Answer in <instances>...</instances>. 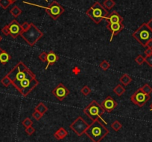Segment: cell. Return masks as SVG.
Returning <instances> with one entry per match:
<instances>
[{
    "label": "cell",
    "instance_id": "obj_42",
    "mask_svg": "<svg viewBox=\"0 0 152 142\" xmlns=\"http://www.w3.org/2000/svg\"><path fill=\"white\" fill-rule=\"evenodd\" d=\"M3 52V49H2V48H1V47H0V55H1V54H2V52Z\"/></svg>",
    "mask_w": 152,
    "mask_h": 142
},
{
    "label": "cell",
    "instance_id": "obj_23",
    "mask_svg": "<svg viewBox=\"0 0 152 142\" xmlns=\"http://www.w3.org/2000/svg\"><path fill=\"white\" fill-rule=\"evenodd\" d=\"M10 13H11L13 17L17 18V17H18L22 14V10L18 6L16 5V6H14L11 8V11H10Z\"/></svg>",
    "mask_w": 152,
    "mask_h": 142
},
{
    "label": "cell",
    "instance_id": "obj_27",
    "mask_svg": "<svg viewBox=\"0 0 152 142\" xmlns=\"http://www.w3.org/2000/svg\"><path fill=\"white\" fill-rule=\"evenodd\" d=\"M12 4L11 3L9 0H0V6L3 9H7Z\"/></svg>",
    "mask_w": 152,
    "mask_h": 142
},
{
    "label": "cell",
    "instance_id": "obj_30",
    "mask_svg": "<svg viewBox=\"0 0 152 142\" xmlns=\"http://www.w3.org/2000/svg\"><path fill=\"white\" fill-rule=\"evenodd\" d=\"M81 92L83 94V95H84V96H87V95H89L90 93H91V89H90V88L89 87V86H84V87L81 89Z\"/></svg>",
    "mask_w": 152,
    "mask_h": 142
},
{
    "label": "cell",
    "instance_id": "obj_37",
    "mask_svg": "<svg viewBox=\"0 0 152 142\" xmlns=\"http://www.w3.org/2000/svg\"><path fill=\"white\" fill-rule=\"evenodd\" d=\"M2 32L4 35L5 36H8V35H10L9 33V28H8V25H6L4 26L2 28Z\"/></svg>",
    "mask_w": 152,
    "mask_h": 142
},
{
    "label": "cell",
    "instance_id": "obj_1",
    "mask_svg": "<svg viewBox=\"0 0 152 142\" xmlns=\"http://www.w3.org/2000/svg\"><path fill=\"white\" fill-rule=\"evenodd\" d=\"M85 134L93 142H101L108 134L109 130L100 122L99 119L95 120L90 124Z\"/></svg>",
    "mask_w": 152,
    "mask_h": 142
},
{
    "label": "cell",
    "instance_id": "obj_11",
    "mask_svg": "<svg viewBox=\"0 0 152 142\" xmlns=\"http://www.w3.org/2000/svg\"><path fill=\"white\" fill-rule=\"evenodd\" d=\"M69 90L64 86L63 83H60L54 89H52V93L58 100H63L67 97L69 94Z\"/></svg>",
    "mask_w": 152,
    "mask_h": 142
},
{
    "label": "cell",
    "instance_id": "obj_45",
    "mask_svg": "<svg viewBox=\"0 0 152 142\" xmlns=\"http://www.w3.org/2000/svg\"><path fill=\"white\" fill-rule=\"evenodd\" d=\"M45 1H46V2H48V0H45Z\"/></svg>",
    "mask_w": 152,
    "mask_h": 142
},
{
    "label": "cell",
    "instance_id": "obj_7",
    "mask_svg": "<svg viewBox=\"0 0 152 142\" xmlns=\"http://www.w3.org/2000/svg\"><path fill=\"white\" fill-rule=\"evenodd\" d=\"M132 36L140 45L146 47L148 42L152 39V31L146 23H143L132 33Z\"/></svg>",
    "mask_w": 152,
    "mask_h": 142
},
{
    "label": "cell",
    "instance_id": "obj_31",
    "mask_svg": "<svg viewBox=\"0 0 152 142\" xmlns=\"http://www.w3.org/2000/svg\"><path fill=\"white\" fill-rule=\"evenodd\" d=\"M134 60H135V62L137 63V64H139V65H142V64L145 62V58L142 56V55H139L138 56L135 58Z\"/></svg>",
    "mask_w": 152,
    "mask_h": 142
},
{
    "label": "cell",
    "instance_id": "obj_39",
    "mask_svg": "<svg viewBox=\"0 0 152 142\" xmlns=\"http://www.w3.org/2000/svg\"><path fill=\"white\" fill-rule=\"evenodd\" d=\"M146 24H147V25H148V27L149 28L151 29V30L152 31V18L150 20H149L148 22L147 23H146Z\"/></svg>",
    "mask_w": 152,
    "mask_h": 142
},
{
    "label": "cell",
    "instance_id": "obj_38",
    "mask_svg": "<svg viewBox=\"0 0 152 142\" xmlns=\"http://www.w3.org/2000/svg\"><path fill=\"white\" fill-rule=\"evenodd\" d=\"M145 55L146 56H149V55H152V49H149V48H147V49L145 50Z\"/></svg>",
    "mask_w": 152,
    "mask_h": 142
},
{
    "label": "cell",
    "instance_id": "obj_32",
    "mask_svg": "<svg viewBox=\"0 0 152 142\" xmlns=\"http://www.w3.org/2000/svg\"><path fill=\"white\" fill-rule=\"evenodd\" d=\"M32 117L34 118L36 121H40L41 119V118L43 117V115L41 113H40L39 112H37V110H34V112L32 113Z\"/></svg>",
    "mask_w": 152,
    "mask_h": 142
},
{
    "label": "cell",
    "instance_id": "obj_41",
    "mask_svg": "<svg viewBox=\"0 0 152 142\" xmlns=\"http://www.w3.org/2000/svg\"><path fill=\"white\" fill-rule=\"evenodd\" d=\"M10 2H11V4H13V3H14V2H16V1H17V0H9Z\"/></svg>",
    "mask_w": 152,
    "mask_h": 142
},
{
    "label": "cell",
    "instance_id": "obj_26",
    "mask_svg": "<svg viewBox=\"0 0 152 142\" xmlns=\"http://www.w3.org/2000/svg\"><path fill=\"white\" fill-rule=\"evenodd\" d=\"M141 89L145 93L147 94V95H150L151 93L152 92V87H151L148 83H145L142 87H141Z\"/></svg>",
    "mask_w": 152,
    "mask_h": 142
},
{
    "label": "cell",
    "instance_id": "obj_24",
    "mask_svg": "<svg viewBox=\"0 0 152 142\" xmlns=\"http://www.w3.org/2000/svg\"><path fill=\"white\" fill-rule=\"evenodd\" d=\"M110 127H111V128L114 130V131L118 132V131H119L121 129H122V124L119 122V121H115L112 124H111Z\"/></svg>",
    "mask_w": 152,
    "mask_h": 142
},
{
    "label": "cell",
    "instance_id": "obj_14",
    "mask_svg": "<svg viewBox=\"0 0 152 142\" xmlns=\"http://www.w3.org/2000/svg\"><path fill=\"white\" fill-rule=\"evenodd\" d=\"M108 30L111 32V36L110 39V42H112L113 39L116 34L120 33L124 29L125 26L122 23H107V25Z\"/></svg>",
    "mask_w": 152,
    "mask_h": 142
},
{
    "label": "cell",
    "instance_id": "obj_36",
    "mask_svg": "<svg viewBox=\"0 0 152 142\" xmlns=\"http://www.w3.org/2000/svg\"><path fill=\"white\" fill-rule=\"evenodd\" d=\"M30 26H31V23H28V22H25V23H23V24L21 25L22 29H23V31H27L28 29L30 28Z\"/></svg>",
    "mask_w": 152,
    "mask_h": 142
},
{
    "label": "cell",
    "instance_id": "obj_15",
    "mask_svg": "<svg viewBox=\"0 0 152 142\" xmlns=\"http://www.w3.org/2000/svg\"><path fill=\"white\" fill-rule=\"evenodd\" d=\"M106 20L107 21V23H122L123 18L121 17V15L117 11H113L108 15Z\"/></svg>",
    "mask_w": 152,
    "mask_h": 142
},
{
    "label": "cell",
    "instance_id": "obj_43",
    "mask_svg": "<svg viewBox=\"0 0 152 142\" xmlns=\"http://www.w3.org/2000/svg\"><path fill=\"white\" fill-rule=\"evenodd\" d=\"M149 109H150L151 111H152V103L150 105V107H149Z\"/></svg>",
    "mask_w": 152,
    "mask_h": 142
},
{
    "label": "cell",
    "instance_id": "obj_19",
    "mask_svg": "<svg viewBox=\"0 0 152 142\" xmlns=\"http://www.w3.org/2000/svg\"><path fill=\"white\" fill-rule=\"evenodd\" d=\"M119 82H120L121 84L123 85L124 86H128V85L132 82V78H131L128 74H124L123 75L120 77V79H119Z\"/></svg>",
    "mask_w": 152,
    "mask_h": 142
},
{
    "label": "cell",
    "instance_id": "obj_4",
    "mask_svg": "<svg viewBox=\"0 0 152 142\" xmlns=\"http://www.w3.org/2000/svg\"><path fill=\"white\" fill-rule=\"evenodd\" d=\"M20 36L30 46L33 47L43 37V33L34 24L31 23L30 28L26 31L22 32Z\"/></svg>",
    "mask_w": 152,
    "mask_h": 142
},
{
    "label": "cell",
    "instance_id": "obj_10",
    "mask_svg": "<svg viewBox=\"0 0 152 142\" xmlns=\"http://www.w3.org/2000/svg\"><path fill=\"white\" fill-rule=\"evenodd\" d=\"M150 95L145 93L141 88H140L131 95V100L133 103L138 106L139 107H142L150 100Z\"/></svg>",
    "mask_w": 152,
    "mask_h": 142
},
{
    "label": "cell",
    "instance_id": "obj_40",
    "mask_svg": "<svg viewBox=\"0 0 152 142\" xmlns=\"http://www.w3.org/2000/svg\"><path fill=\"white\" fill-rule=\"evenodd\" d=\"M146 47H147V48H149V49H152V39L148 42L147 45H146Z\"/></svg>",
    "mask_w": 152,
    "mask_h": 142
},
{
    "label": "cell",
    "instance_id": "obj_21",
    "mask_svg": "<svg viewBox=\"0 0 152 142\" xmlns=\"http://www.w3.org/2000/svg\"><path fill=\"white\" fill-rule=\"evenodd\" d=\"M125 91L126 90H125V89L124 88V86H122V84H120V83H119V84L113 89L114 93L116 94V95H117L118 96H119V97L122 96V95L125 93Z\"/></svg>",
    "mask_w": 152,
    "mask_h": 142
},
{
    "label": "cell",
    "instance_id": "obj_22",
    "mask_svg": "<svg viewBox=\"0 0 152 142\" xmlns=\"http://www.w3.org/2000/svg\"><path fill=\"white\" fill-rule=\"evenodd\" d=\"M115 5H116V2H114L113 0H104L103 4H102L103 7L107 11L112 9L115 6Z\"/></svg>",
    "mask_w": 152,
    "mask_h": 142
},
{
    "label": "cell",
    "instance_id": "obj_18",
    "mask_svg": "<svg viewBox=\"0 0 152 142\" xmlns=\"http://www.w3.org/2000/svg\"><path fill=\"white\" fill-rule=\"evenodd\" d=\"M11 59V57L9 54L5 50L2 52V54L0 55V63L3 65H5L8 63V61Z\"/></svg>",
    "mask_w": 152,
    "mask_h": 142
},
{
    "label": "cell",
    "instance_id": "obj_28",
    "mask_svg": "<svg viewBox=\"0 0 152 142\" xmlns=\"http://www.w3.org/2000/svg\"><path fill=\"white\" fill-rule=\"evenodd\" d=\"M99 66H100V68H102L104 71H106V70H107L108 68L110 67V65L109 62H107V60H104L102 61L100 64H99Z\"/></svg>",
    "mask_w": 152,
    "mask_h": 142
},
{
    "label": "cell",
    "instance_id": "obj_3",
    "mask_svg": "<svg viewBox=\"0 0 152 142\" xmlns=\"http://www.w3.org/2000/svg\"><path fill=\"white\" fill-rule=\"evenodd\" d=\"M86 14L98 25L103 20H106L109 15V13L100 2H96L86 11Z\"/></svg>",
    "mask_w": 152,
    "mask_h": 142
},
{
    "label": "cell",
    "instance_id": "obj_17",
    "mask_svg": "<svg viewBox=\"0 0 152 142\" xmlns=\"http://www.w3.org/2000/svg\"><path fill=\"white\" fill-rule=\"evenodd\" d=\"M67 135H68V132L64 127H61L60 129H58L55 132V134H54V136L55 137V138L58 139V140H62L64 138L66 137Z\"/></svg>",
    "mask_w": 152,
    "mask_h": 142
},
{
    "label": "cell",
    "instance_id": "obj_13",
    "mask_svg": "<svg viewBox=\"0 0 152 142\" xmlns=\"http://www.w3.org/2000/svg\"><path fill=\"white\" fill-rule=\"evenodd\" d=\"M101 106L105 112H111L117 107L118 103L111 96H108L102 101Z\"/></svg>",
    "mask_w": 152,
    "mask_h": 142
},
{
    "label": "cell",
    "instance_id": "obj_9",
    "mask_svg": "<svg viewBox=\"0 0 152 142\" xmlns=\"http://www.w3.org/2000/svg\"><path fill=\"white\" fill-rule=\"evenodd\" d=\"M89 124L84 121L82 117L79 116L76 118L72 123L69 125V128L78 136H81L85 133L86 130L89 127Z\"/></svg>",
    "mask_w": 152,
    "mask_h": 142
},
{
    "label": "cell",
    "instance_id": "obj_25",
    "mask_svg": "<svg viewBox=\"0 0 152 142\" xmlns=\"http://www.w3.org/2000/svg\"><path fill=\"white\" fill-rule=\"evenodd\" d=\"M1 83H2L5 87H8V86L12 83V81H11V79H10L9 77H8V76L6 74V75L1 80Z\"/></svg>",
    "mask_w": 152,
    "mask_h": 142
},
{
    "label": "cell",
    "instance_id": "obj_44",
    "mask_svg": "<svg viewBox=\"0 0 152 142\" xmlns=\"http://www.w3.org/2000/svg\"><path fill=\"white\" fill-rule=\"evenodd\" d=\"M2 40V36H1V35H0V42H1V41Z\"/></svg>",
    "mask_w": 152,
    "mask_h": 142
},
{
    "label": "cell",
    "instance_id": "obj_5",
    "mask_svg": "<svg viewBox=\"0 0 152 142\" xmlns=\"http://www.w3.org/2000/svg\"><path fill=\"white\" fill-rule=\"evenodd\" d=\"M11 84L23 97H27L28 94L37 86L39 81L36 78H26L20 82H14Z\"/></svg>",
    "mask_w": 152,
    "mask_h": 142
},
{
    "label": "cell",
    "instance_id": "obj_16",
    "mask_svg": "<svg viewBox=\"0 0 152 142\" xmlns=\"http://www.w3.org/2000/svg\"><path fill=\"white\" fill-rule=\"evenodd\" d=\"M58 60H59V57L57 55V54H55V52L51 51V52H49V53H47V57H46V62H47V65H46L45 69L46 70L48 69V68H49L51 65L55 64Z\"/></svg>",
    "mask_w": 152,
    "mask_h": 142
},
{
    "label": "cell",
    "instance_id": "obj_33",
    "mask_svg": "<svg viewBox=\"0 0 152 142\" xmlns=\"http://www.w3.org/2000/svg\"><path fill=\"white\" fill-rule=\"evenodd\" d=\"M145 62L148 64L149 67L152 68V55L149 56H146L145 58Z\"/></svg>",
    "mask_w": 152,
    "mask_h": 142
},
{
    "label": "cell",
    "instance_id": "obj_34",
    "mask_svg": "<svg viewBox=\"0 0 152 142\" xmlns=\"http://www.w3.org/2000/svg\"><path fill=\"white\" fill-rule=\"evenodd\" d=\"M46 57H47V53L46 52H43L39 55L38 58L42 61V62H46Z\"/></svg>",
    "mask_w": 152,
    "mask_h": 142
},
{
    "label": "cell",
    "instance_id": "obj_2",
    "mask_svg": "<svg viewBox=\"0 0 152 142\" xmlns=\"http://www.w3.org/2000/svg\"><path fill=\"white\" fill-rule=\"evenodd\" d=\"M7 75L12 83L20 82L26 78H36L35 74L23 62H19Z\"/></svg>",
    "mask_w": 152,
    "mask_h": 142
},
{
    "label": "cell",
    "instance_id": "obj_6",
    "mask_svg": "<svg viewBox=\"0 0 152 142\" xmlns=\"http://www.w3.org/2000/svg\"><path fill=\"white\" fill-rule=\"evenodd\" d=\"M84 112L93 121L95 120L101 119L105 124H107V122L102 118V115H104L105 111L96 100H93L87 107L84 108Z\"/></svg>",
    "mask_w": 152,
    "mask_h": 142
},
{
    "label": "cell",
    "instance_id": "obj_12",
    "mask_svg": "<svg viewBox=\"0 0 152 142\" xmlns=\"http://www.w3.org/2000/svg\"><path fill=\"white\" fill-rule=\"evenodd\" d=\"M8 28H9L10 35L14 39H16L17 36H20L22 32L23 31V29H22L21 25L16 20H12L11 23L8 24Z\"/></svg>",
    "mask_w": 152,
    "mask_h": 142
},
{
    "label": "cell",
    "instance_id": "obj_20",
    "mask_svg": "<svg viewBox=\"0 0 152 142\" xmlns=\"http://www.w3.org/2000/svg\"><path fill=\"white\" fill-rule=\"evenodd\" d=\"M34 110H37V112H39L40 113H41L42 115H43L48 111V107L44 104V103L40 102V103H38L37 106L35 107Z\"/></svg>",
    "mask_w": 152,
    "mask_h": 142
},
{
    "label": "cell",
    "instance_id": "obj_8",
    "mask_svg": "<svg viewBox=\"0 0 152 142\" xmlns=\"http://www.w3.org/2000/svg\"><path fill=\"white\" fill-rule=\"evenodd\" d=\"M23 3L43 8V9L46 10V13L50 16L51 18L54 20H58V19L61 17V14H62L64 12V11H65L64 8H63L62 5H61V4L58 3V2H57L56 1H53V2H52L48 7H44V6H41V5H35V4L31 3V2H23Z\"/></svg>",
    "mask_w": 152,
    "mask_h": 142
},
{
    "label": "cell",
    "instance_id": "obj_35",
    "mask_svg": "<svg viewBox=\"0 0 152 142\" xmlns=\"http://www.w3.org/2000/svg\"><path fill=\"white\" fill-rule=\"evenodd\" d=\"M35 131H36V130H35V129L32 126H31V127H28V128H26V133H27L28 135H31L33 134V133H34Z\"/></svg>",
    "mask_w": 152,
    "mask_h": 142
},
{
    "label": "cell",
    "instance_id": "obj_29",
    "mask_svg": "<svg viewBox=\"0 0 152 142\" xmlns=\"http://www.w3.org/2000/svg\"><path fill=\"white\" fill-rule=\"evenodd\" d=\"M22 124H23L26 128H28V127H31L32 124H33V122H32V121L30 119V118H26L22 121Z\"/></svg>",
    "mask_w": 152,
    "mask_h": 142
}]
</instances>
